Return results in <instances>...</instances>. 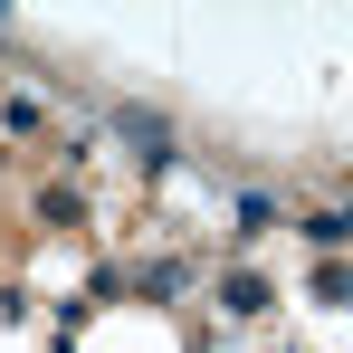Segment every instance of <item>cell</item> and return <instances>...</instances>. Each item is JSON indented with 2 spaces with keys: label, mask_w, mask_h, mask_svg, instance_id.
<instances>
[{
  "label": "cell",
  "mask_w": 353,
  "mask_h": 353,
  "mask_svg": "<svg viewBox=\"0 0 353 353\" xmlns=\"http://www.w3.org/2000/svg\"><path fill=\"white\" fill-rule=\"evenodd\" d=\"M124 134L143 143V163H172V124H163V115H143V105H124Z\"/></svg>",
  "instance_id": "1"
},
{
  "label": "cell",
  "mask_w": 353,
  "mask_h": 353,
  "mask_svg": "<svg viewBox=\"0 0 353 353\" xmlns=\"http://www.w3.org/2000/svg\"><path fill=\"white\" fill-rule=\"evenodd\" d=\"M230 315H268V287L258 277H230Z\"/></svg>",
  "instance_id": "2"
}]
</instances>
